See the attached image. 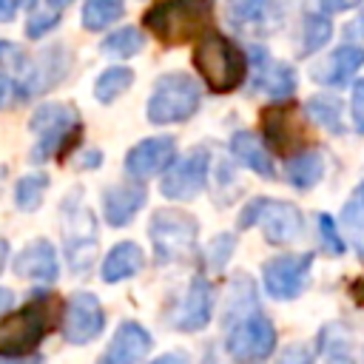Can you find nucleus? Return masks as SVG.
Listing matches in <instances>:
<instances>
[{
	"mask_svg": "<svg viewBox=\"0 0 364 364\" xmlns=\"http://www.w3.org/2000/svg\"><path fill=\"white\" fill-rule=\"evenodd\" d=\"M131 82H134V71H131V68H125V65H111V68H105V71L97 77V82H94V97H97L100 102H114L122 91L131 88Z\"/></svg>",
	"mask_w": 364,
	"mask_h": 364,
	"instance_id": "bb28decb",
	"label": "nucleus"
},
{
	"mask_svg": "<svg viewBox=\"0 0 364 364\" xmlns=\"http://www.w3.org/2000/svg\"><path fill=\"white\" fill-rule=\"evenodd\" d=\"M210 307H213V287L208 279L196 276L185 293V299L179 301V310L173 313V327L182 333H193L202 330L210 321Z\"/></svg>",
	"mask_w": 364,
	"mask_h": 364,
	"instance_id": "dca6fc26",
	"label": "nucleus"
},
{
	"mask_svg": "<svg viewBox=\"0 0 364 364\" xmlns=\"http://www.w3.org/2000/svg\"><path fill=\"white\" fill-rule=\"evenodd\" d=\"M11 270L20 279H34V282H54L60 267H57V253L54 245L46 239H34L28 242L11 262Z\"/></svg>",
	"mask_w": 364,
	"mask_h": 364,
	"instance_id": "f3484780",
	"label": "nucleus"
},
{
	"mask_svg": "<svg viewBox=\"0 0 364 364\" xmlns=\"http://www.w3.org/2000/svg\"><path fill=\"white\" fill-rule=\"evenodd\" d=\"M364 0H307V11L310 14H333V11H347L361 6Z\"/></svg>",
	"mask_w": 364,
	"mask_h": 364,
	"instance_id": "f704fd0d",
	"label": "nucleus"
},
{
	"mask_svg": "<svg viewBox=\"0 0 364 364\" xmlns=\"http://www.w3.org/2000/svg\"><path fill=\"white\" fill-rule=\"evenodd\" d=\"M318 236H321V245H324L327 253H333V256L344 253V239H341V233L336 228V219L330 213H318Z\"/></svg>",
	"mask_w": 364,
	"mask_h": 364,
	"instance_id": "2f4dec72",
	"label": "nucleus"
},
{
	"mask_svg": "<svg viewBox=\"0 0 364 364\" xmlns=\"http://www.w3.org/2000/svg\"><path fill=\"white\" fill-rule=\"evenodd\" d=\"M11 304H14V293L6 290V287H0V313H9Z\"/></svg>",
	"mask_w": 364,
	"mask_h": 364,
	"instance_id": "37998d69",
	"label": "nucleus"
},
{
	"mask_svg": "<svg viewBox=\"0 0 364 364\" xmlns=\"http://www.w3.org/2000/svg\"><path fill=\"white\" fill-rule=\"evenodd\" d=\"M350 296H353V301L358 307H364V276H358V279L350 282Z\"/></svg>",
	"mask_w": 364,
	"mask_h": 364,
	"instance_id": "a19ab883",
	"label": "nucleus"
},
{
	"mask_svg": "<svg viewBox=\"0 0 364 364\" xmlns=\"http://www.w3.org/2000/svg\"><path fill=\"white\" fill-rule=\"evenodd\" d=\"M324 173V162L316 151H304V154H296L293 159H287V182L299 191H307L313 188Z\"/></svg>",
	"mask_w": 364,
	"mask_h": 364,
	"instance_id": "b1692460",
	"label": "nucleus"
},
{
	"mask_svg": "<svg viewBox=\"0 0 364 364\" xmlns=\"http://www.w3.org/2000/svg\"><path fill=\"white\" fill-rule=\"evenodd\" d=\"M80 213H82V208H68L65 205V247H68V264L77 273L85 270L94 262V247H97L94 216L85 213V219L80 225Z\"/></svg>",
	"mask_w": 364,
	"mask_h": 364,
	"instance_id": "4468645a",
	"label": "nucleus"
},
{
	"mask_svg": "<svg viewBox=\"0 0 364 364\" xmlns=\"http://www.w3.org/2000/svg\"><path fill=\"white\" fill-rule=\"evenodd\" d=\"M267 0H228V14L236 20V23H250L262 14Z\"/></svg>",
	"mask_w": 364,
	"mask_h": 364,
	"instance_id": "72a5a7b5",
	"label": "nucleus"
},
{
	"mask_svg": "<svg viewBox=\"0 0 364 364\" xmlns=\"http://www.w3.org/2000/svg\"><path fill=\"white\" fill-rule=\"evenodd\" d=\"M125 11L122 0H85L82 6V26L88 31H102L111 23H117Z\"/></svg>",
	"mask_w": 364,
	"mask_h": 364,
	"instance_id": "a878e982",
	"label": "nucleus"
},
{
	"mask_svg": "<svg viewBox=\"0 0 364 364\" xmlns=\"http://www.w3.org/2000/svg\"><path fill=\"white\" fill-rule=\"evenodd\" d=\"M193 65L213 94H228L239 88L247 77L245 51L219 31L202 34V40L193 48Z\"/></svg>",
	"mask_w": 364,
	"mask_h": 364,
	"instance_id": "f257e3e1",
	"label": "nucleus"
},
{
	"mask_svg": "<svg viewBox=\"0 0 364 364\" xmlns=\"http://www.w3.org/2000/svg\"><path fill=\"white\" fill-rule=\"evenodd\" d=\"M176 159V139L173 136H148L136 142L125 156V171L134 179H148L165 171Z\"/></svg>",
	"mask_w": 364,
	"mask_h": 364,
	"instance_id": "ddd939ff",
	"label": "nucleus"
},
{
	"mask_svg": "<svg viewBox=\"0 0 364 364\" xmlns=\"http://www.w3.org/2000/svg\"><path fill=\"white\" fill-rule=\"evenodd\" d=\"M151 350V333L136 321H122L105 347V353L97 358V364H136Z\"/></svg>",
	"mask_w": 364,
	"mask_h": 364,
	"instance_id": "2eb2a0df",
	"label": "nucleus"
},
{
	"mask_svg": "<svg viewBox=\"0 0 364 364\" xmlns=\"http://www.w3.org/2000/svg\"><path fill=\"white\" fill-rule=\"evenodd\" d=\"M3 364H43V358H20V361H3Z\"/></svg>",
	"mask_w": 364,
	"mask_h": 364,
	"instance_id": "09e8293b",
	"label": "nucleus"
},
{
	"mask_svg": "<svg viewBox=\"0 0 364 364\" xmlns=\"http://www.w3.org/2000/svg\"><path fill=\"white\" fill-rule=\"evenodd\" d=\"M236 225L242 230L245 228H253V225H262V233H264L267 242L287 245V242H293L301 233V213L290 202H273V199L256 196V199H250L242 208Z\"/></svg>",
	"mask_w": 364,
	"mask_h": 364,
	"instance_id": "0eeeda50",
	"label": "nucleus"
},
{
	"mask_svg": "<svg viewBox=\"0 0 364 364\" xmlns=\"http://www.w3.org/2000/svg\"><path fill=\"white\" fill-rule=\"evenodd\" d=\"M208 165H210L208 148H202V145L191 148L182 159L168 165V173L162 176V185H159L162 196L179 199V202L182 199H193L208 182Z\"/></svg>",
	"mask_w": 364,
	"mask_h": 364,
	"instance_id": "1a4fd4ad",
	"label": "nucleus"
},
{
	"mask_svg": "<svg viewBox=\"0 0 364 364\" xmlns=\"http://www.w3.org/2000/svg\"><path fill=\"white\" fill-rule=\"evenodd\" d=\"M310 264H313V253H282V256H273L262 267L264 290L273 299H282V301L284 299H296L307 284Z\"/></svg>",
	"mask_w": 364,
	"mask_h": 364,
	"instance_id": "9d476101",
	"label": "nucleus"
},
{
	"mask_svg": "<svg viewBox=\"0 0 364 364\" xmlns=\"http://www.w3.org/2000/svg\"><path fill=\"white\" fill-rule=\"evenodd\" d=\"M145 264V256H142V247L136 242H119L108 250L105 262H102V282L114 284V282H122V279H131L134 273H139Z\"/></svg>",
	"mask_w": 364,
	"mask_h": 364,
	"instance_id": "4be33fe9",
	"label": "nucleus"
},
{
	"mask_svg": "<svg viewBox=\"0 0 364 364\" xmlns=\"http://www.w3.org/2000/svg\"><path fill=\"white\" fill-rule=\"evenodd\" d=\"M199 225L191 213L176 210V208H162L151 216V242L159 264L188 259L193 245H196Z\"/></svg>",
	"mask_w": 364,
	"mask_h": 364,
	"instance_id": "423d86ee",
	"label": "nucleus"
},
{
	"mask_svg": "<svg viewBox=\"0 0 364 364\" xmlns=\"http://www.w3.org/2000/svg\"><path fill=\"white\" fill-rule=\"evenodd\" d=\"M341 222L347 225V230H350V236H353V242H355V247H358V253L364 259V208L350 199L344 213H341Z\"/></svg>",
	"mask_w": 364,
	"mask_h": 364,
	"instance_id": "7c9ffc66",
	"label": "nucleus"
},
{
	"mask_svg": "<svg viewBox=\"0 0 364 364\" xmlns=\"http://www.w3.org/2000/svg\"><path fill=\"white\" fill-rule=\"evenodd\" d=\"M333 37V26L327 14H307L304 20V40H301V57L318 51L321 46H327V40Z\"/></svg>",
	"mask_w": 364,
	"mask_h": 364,
	"instance_id": "c756f323",
	"label": "nucleus"
},
{
	"mask_svg": "<svg viewBox=\"0 0 364 364\" xmlns=\"http://www.w3.org/2000/svg\"><path fill=\"white\" fill-rule=\"evenodd\" d=\"M105 327L102 304L94 293H74L63 313V336L68 344H88Z\"/></svg>",
	"mask_w": 364,
	"mask_h": 364,
	"instance_id": "9b49d317",
	"label": "nucleus"
},
{
	"mask_svg": "<svg viewBox=\"0 0 364 364\" xmlns=\"http://www.w3.org/2000/svg\"><path fill=\"white\" fill-rule=\"evenodd\" d=\"M40 0H0V23H9L20 9H28L34 11Z\"/></svg>",
	"mask_w": 364,
	"mask_h": 364,
	"instance_id": "4c0bfd02",
	"label": "nucleus"
},
{
	"mask_svg": "<svg viewBox=\"0 0 364 364\" xmlns=\"http://www.w3.org/2000/svg\"><path fill=\"white\" fill-rule=\"evenodd\" d=\"M51 299L48 293H37L26 307L11 310L0 318V355L17 358L26 353H34V347L43 341V336L51 327Z\"/></svg>",
	"mask_w": 364,
	"mask_h": 364,
	"instance_id": "7ed1b4c3",
	"label": "nucleus"
},
{
	"mask_svg": "<svg viewBox=\"0 0 364 364\" xmlns=\"http://www.w3.org/2000/svg\"><path fill=\"white\" fill-rule=\"evenodd\" d=\"M273 344H276V327L262 313L245 316L233 327V333L228 336V353L239 364H250V361L267 358L273 353Z\"/></svg>",
	"mask_w": 364,
	"mask_h": 364,
	"instance_id": "6e6552de",
	"label": "nucleus"
},
{
	"mask_svg": "<svg viewBox=\"0 0 364 364\" xmlns=\"http://www.w3.org/2000/svg\"><path fill=\"white\" fill-rule=\"evenodd\" d=\"M60 23V11H54V9H48V11H31V17H28V23H26V34L34 40V37H43V34H48L54 26Z\"/></svg>",
	"mask_w": 364,
	"mask_h": 364,
	"instance_id": "473e14b6",
	"label": "nucleus"
},
{
	"mask_svg": "<svg viewBox=\"0 0 364 364\" xmlns=\"http://www.w3.org/2000/svg\"><path fill=\"white\" fill-rule=\"evenodd\" d=\"M145 185L139 182H125V185H114L102 193V213H105V222L111 228H122L128 225L139 208L145 205Z\"/></svg>",
	"mask_w": 364,
	"mask_h": 364,
	"instance_id": "a211bd4d",
	"label": "nucleus"
},
{
	"mask_svg": "<svg viewBox=\"0 0 364 364\" xmlns=\"http://www.w3.org/2000/svg\"><path fill=\"white\" fill-rule=\"evenodd\" d=\"M11 54H20V51H17V46H14V43H9V40H0V63H3V60H9Z\"/></svg>",
	"mask_w": 364,
	"mask_h": 364,
	"instance_id": "c03bdc74",
	"label": "nucleus"
},
{
	"mask_svg": "<svg viewBox=\"0 0 364 364\" xmlns=\"http://www.w3.org/2000/svg\"><path fill=\"white\" fill-rule=\"evenodd\" d=\"M353 125L358 134H364V80H358L353 88Z\"/></svg>",
	"mask_w": 364,
	"mask_h": 364,
	"instance_id": "e433bc0d",
	"label": "nucleus"
},
{
	"mask_svg": "<svg viewBox=\"0 0 364 364\" xmlns=\"http://www.w3.org/2000/svg\"><path fill=\"white\" fill-rule=\"evenodd\" d=\"M361 65H364V48L361 46H338L321 63L313 65L310 77L321 85H344Z\"/></svg>",
	"mask_w": 364,
	"mask_h": 364,
	"instance_id": "6ab92c4d",
	"label": "nucleus"
},
{
	"mask_svg": "<svg viewBox=\"0 0 364 364\" xmlns=\"http://www.w3.org/2000/svg\"><path fill=\"white\" fill-rule=\"evenodd\" d=\"M210 20V0H159L145 11L142 23L165 46H182L196 34H205Z\"/></svg>",
	"mask_w": 364,
	"mask_h": 364,
	"instance_id": "f03ea898",
	"label": "nucleus"
},
{
	"mask_svg": "<svg viewBox=\"0 0 364 364\" xmlns=\"http://www.w3.org/2000/svg\"><path fill=\"white\" fill-rule=\"evenodd\" d=\"M145 46V37L139 28L134 26H125V28H117L111 31L102 43H100V51L108 54V57H117V60H125V57H134L136 51H142Z\"/></svg>",
	"mask_w": 364,
	"mask_h": 364,
	"instance_id": "393cba45",
	"label": "nucleus"
},
{
	"mask_svg": "<svg viewBox=\"0 0 364 364\" xmlns=\"http://www.w3.org/2000/svg\"><path fill=\"white\" fill-rule=\"evenodd\" d=\"M230 253H233V236H219V239H213L208 256H210V262H213L216 267H222L225 259H230Z\"/></svg>",
	"mask_w": 364,
	"mask_h": 364,
	"instance_id": "c9c22d12",
	"label": "nucleus"
},
{
	"mask_svg": "<svg viewBox=\"0 0 364 364\" xmlns=\"http://www.w3.org/2000/svg\"><path fill=\"white\" fill-rule=\"evenodd\" d=\"M68 68V57L63 48H48L43 54H37V60L31 63V68L23 74L20 82V94L31 97V94H43L46 88H51L54 82H60V77Z\"/></svg>",
	"mask_w": 364,
	"mask_h": 364,
	"instance_id": "aec40b11",
	"label": "nucleus"
},
{
	"mask_svg": "<svg viewBox=\"0 0 364 364\" xmlns=\"http://www.w3.org/2000/svg\"><path fill=\"white\" fill-rule=\"evenodd\" d=\"M199 100H202L199 82L193 77L182 74V71H173V74H165V77L156 80L145 114L154 125L182 122V119L196 114Z\"/></svg>",
	"mask_w": 364,
	"mask_h": 364,
	"instance_id": "39448f33",
	"label": "nucleus"
},
{
	"mask_svg": "<svg viewBox=\"0 0 364 364\" xmlns=\"http://www.w3.org/2000/svg\"><path fill=\"white\" fill-rule=\"evenodd\" d=\"M11 94H14V82H11L6 74H0V108H6V105H9Z\"/></svg>",
	"mask_w": 364,
	"mask_h": 364,
	"instance_id": "ea45409f",
	"label": "nucleus"
},
{
	"mask_svg": "<svg viewBox=\"0 0 364 364\" xmlns=\"http://www.w3.org/2000/svg\"><path fill=\"white\" fill-rule=\"evenodd\" d=\"M262 128L279 156H287L304 145V128L293 105H267L262 111Z\"/></svg>",
	"mask_w": 364,
	"mask_h": 364,
	"instance_id": "f8f14e48",
	"label": "nucleus"
},
{
	"mask_svg": "<svg viewBox=\"0 0 364 364\" xmlns=\"http://www.w3.org/2000/svg\"><path fill=\"white\" fill-rule=\"evenodd\" d=\"M350 31H361V34H364V11H361V14L355 17V23L350 26Z\"/></svg>",
	"mask_w": 364,
	"mask_h": 364,
	"instance_id": "de8ad7c7",
	"label": "nucleus"
},
{
	"mask_svg": "<svg viewBox=\"0 0 364 364\" xmlns=\"http://www.w3.org/2000/svg\"><path fill=\"white\" fill-rule=\"evenodd\" d=\"M230 151H233V156H236L242 165H247L250 171H256V173H262V176H273V173H276L273 156L267 154V148L262 145V139H259L256 134H250V131L233 134Z\"/></svg>",
	"mask_w": 364,
	"mask_h": 364,
	"instance_id": "5701e85b",
	"label": "nucleus"
},
{
	"mask_svg": "<svg viewBox=\"0 0 364 364\" xmlns=\"http://www.w3.org/2000/svg\"><path fill=\"white\" fill-rule=\"evenodd\" d=\"M151 364H188V358H185L182 353H165V355L154 358Z\"/></svg>",
	"mask_w": 364,
	"mask_h": 364,
	"instance_id": "79ce46f5",
	"label": "nucleus"
},
{
	"mask_svg": "<svg viewBox=\"0 0 364 364\" xmlns=\"http://www.w3.org/2000/svg\"><path fill=\"white\" fill-rule=\"evenodd\" d=\"M279 364H313V355L307 347L301 344H290L284 353H282V361Z\"/></svg>",
	"mask_w": 364,
	"mask_h": 364,
	"instance_id": "58836bf2",
	"label": "nucleus"
},
{
	"mask_svg": "<svg viewBox=\"0 0 364 364\" xmlns=\"http://www.w3.org/2000/svg\"><path fill=\"white\" fill-rule=\"evenodd\" d=\"M6 259H9V245H6V239L0 236V270L6 267Z\"/></svg>",
	"mask_w": 364,
	"mask_h": 364,
	"instance_id": "a18cd8bd",
	"label": "nucleus"
},
{
	"mask_svg": "<svg viewBox=\"0 0 364 364\" xmlns=\"http://www.w3.org/2000/svg\"><path fill=\"white\" fill-rule=\"evenodd\" d=\"M307 114H310V119H316L318 125H324L333 134L344 131V125H341V105L333 97H310L307 100Z\"/></svg>",
	"mask_w": 364,
	"mask_h": 364,
	"instance_id": "c85d7f7f",
	"label": "nucleus"
},
{
	"mask_svg": "<svg viewBox=\"0 0 364 364\" xmlns=\"http://www.w3.org/2000/svg\"><path fill=\"white\" fill-rule=\"evenodd\" d=\"M28 128L37 134V145L31 148V162H46L51 156H63L65 148L74 145V139L82 131V122L74 105L46 102L31 114Z\"/></svg>",
	"mask_w": 364,
	"mask_h": 364,
	"instance_id": "20e7f679",
	"label": "nucleus"
},
{
	"mask_svg": "<svg viewBox=\"0 0 364 364\" xmlns=\"http://www.w3.org/2000/svg\"><path fill=\"white\" fill-rule=\"evenodd\" d=\"M353 202H355V205H361V208H364V182H361V185H358V188H355V193H353Z\"/></svg>",
	"mask_w": 364,
	"mask_h": 364,
	"instance_id": "49530a36",
	"label": "nucleus"
},
{
	"mask_svg": "<svg viewBox=\"0 0 364 364\" xmlns=\"http://www.w3.org/2000/svg\"><path fill=\"white\" fill-rule=\"evenodd\" d=\"M256 63H259V74H256V88L267 91L273 100H284L296 91V71L287 63L279 60H267L264 51H253Z\"/></svg>",
	"mask_w": 364,
	"mask_h": 364,
	"instance_id": "412c9836",
	"label": "nucleus"
},
{
	"mask_svg": "<svg viewBox=\"0 0 364 364\" xmlns=\"http://www.w3.org/2000/svg\"><path fill=\"white\" fill-rule=\"evenodd\" d=\"M46 191H48V176L46 173H28L14 185V202L20 210H37Z\"/></svg>",
	"mask_w": 364,
	"mask_h": 364,
	"instance_id": "cd10ccee",
	"label": "nucleus"
}]
</instances>
